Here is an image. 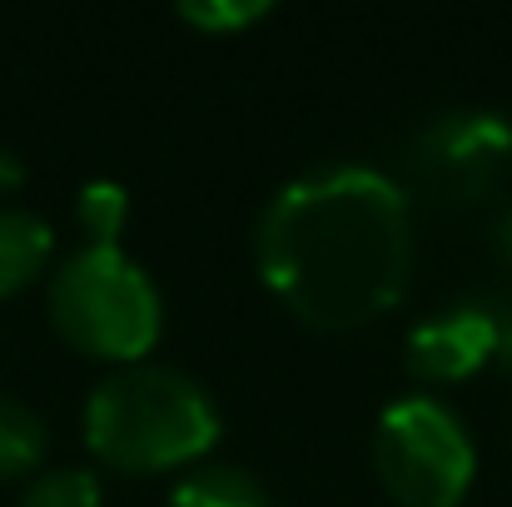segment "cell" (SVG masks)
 Instances as JSON below:
<instances>
[{
	"instance_id": "5b68a950",
	"label": "cell",
	"mask_w": 512,
	"mask_h": 507,
	"mask_svg": "<svg viewBox=\"0 0 512 507\" xmlns=\"http://www.w3.org/2000/svg\"><path fill=\"white\" fill-rule=\"evenodd\" d=\"M413 169L443 199H483L512 160V125L493 110H443L413 140Z\"/></svg>"
},
{
	"instance_id": "6da1fadb",
	"label": "cell",
	"mask_w": 512,
	"mask_h": 507,
	"mask_svg": "<svg viewBox=\"0 0 512 507\" xmlns=\"http://www.w3.org/2000/svg\"><path fill=\"white\" fill-rule=\"evenodd\" d=\"M418 264L413 204L373 165H324L289 179L254 224L264 289L309 329L353 334L393 314Z\"/></svg>"
},
{
	"instance_id": "3957f363",
	"label": "cell",
	"mask_w": 512,
	"mask_h": 507,
	"mask_svg": "<svg viewBox=\"0 0 512 507\" xmlns=\"http://www.w3.org/2000/svg\"><path fill=\"white\" fill-rule=\"evenodd\" d=\"M45 314L75 353L100 358L110 368L145 363L165 334V299L150 269L120 244L70 249L50 274Z\"/></svg>"
},
{
	"instance_id": "277c9868",
	"label": "cell",
	"mask_w": 512,
	"mask_h": 507,
	"mask_svg": "<svg viewBox=\"0 0 512 507\" xmlns=\"http://www.w3.org/2000/svg\"><path fill=\"white\" fill-rule=\"evenodd\" d=\"M373 478L398 507H458L478 478V443L438 393H403L373 423Z\"/></svg>"
},
{
	"instance_id": "9c48e42d",
	"label": "cell",
	"mask_w": 512,
	"mask_h": 507,
	"mask_svg": "<svg viewBox=\"0 0 512 507\" xmlns=\"http://www.w3.org/2000/svg\"><path fill=\"white\" fill-rule=\"evenodd\" d=\"M45 448H50V428H45V418H40L25 398L0 393V483L40 473Z\"/></svg>"
},
{
	"instance_id": "2e32d148",
	"label": "cell",
	"mask_w": 512,
	"mask_h": 507,
	"mask_svg": "<svg viewBox=\"0 0 512 507\" xmlns=\"http://www.w3.org/2000/svg\"><path fill=\"white\" fill-rule=\"evenodd\" d=\"M508 125H512V120H508Z\"/></svg>"
},
{
	"instance_id": "5bb4252c",
	"label": "cell",
	"mask_w": 512,
	"mask_h": 507,
	"mask_svg": "<svg viewBox=\"0 0 512 507\" xmlns=\"http://www.w3.org/2000/svg\"><path fill=\"white\" fill-rule=\"evenodd\" d=\"M15 179H20V165L10 155H0V184H15Z\"/></svg>"
},
{
	"instance_id": "4fadbf2b",
	"label": "cell",
	"mask_w": 512,
	"mask_h": 507,
	"mask_svg": "<svg viewBox=\"0 0 512 507\" xmlns=\"http://www.w3.org/2000/svg\"><path fill=\"white\" fill-rule=\"evenodd\" d=\"M493 249H498V259L512 264V204H508V214L498 219V229H493Z\"/></svg>"
},
{
	"instance_id": "8fae6325",
	"label": "cell",
	"mask_w": 512,
	"mask_h": 507,
	"mask_svg": "<svg viewBox=\"0 0 512 507\" xmlns=\"http://www.w3.org/2000/svg\"><path fill=\"white\" fill-rule=\"evenodd\" d=\"M75 219L85 244H120L125 219H130V189L115 179H90L75 199Z\"/></svg>"
},
{
	"instance_id": "52a82bcc",
	"label": "cell",
	"mask_w": 512,
	"mask_h": 507,
	"mask_svg": "<svg viewBox=\"0 0 512 507\" xmlns=\"http://www.w3.org/2000/svg\"><path fill=\"white\" fill-rule=\"evenodd\" d=\"M55 259V229L30 204H0V299L35 284Z\"/></svg>"
},
{
	"instance_id": "9a60e30c",
	"label": "cell",
	"mask_w": 512,
	"mask_h": 507,
	"mask_svg": "<svg viewBox=\"0 0 512 507\" xmlns=\"http://www.w3.org/2000/svg\"><path fill=\"white\" fill-rule=\"evenodd\" d=\"M508 334H512V314H508Z\"/></svg>"
},
{
	"instance_id": "8992f818",
	"label": "cell",
	"mask_w": 512,
	"mask_h": 507,
	"mask_svg": "<svg viewBox=\"0 0 512 507\" xmlns=\"http://www.w3.org/2000/svg\"><path fill=\"white\" fill-rule=\"evenodd\" d=\"M508 343V329L493 309L483 304H448L438 314H428L423 324H413V334L403 343L408 373L423 383V393L433 388H453L478 378Z\"/></svg>"
},
{
	"instance_id": "7a4b0ae2",
	"label": "cell",
	"mask_w": 512,
	"mask_h": 507,
	"mask_svg": "<svg viewBox=\"0 0 512 507\" xmlns=\"http://www.w3.org/2000/svg\"><path fill=\"white\" fill-rule=\"evenodd\" d=\"M85 448L100 468L125 478L189 473L224 433L214 393L170 363L110 368L85 398Z\"/></svg>"
},
{
	"instance_id": "7c38bea8",
	"label": "cell",
	"mask_w": 512,
	"mask_h": 507,
	"mask_svg": "<svg viewBox=\"0 0 512 507\" xmlns=\"http://www.w3.org/2000/svg\"><path fill=\"white\" fill-rule=\"evenodd\" d=\"M174 15H179V25H189L199 35H239V30L269 20L274 5L269 0H184V5H174Z\"/></svg>"
},
{
	"instance_id": "ba28073f",
	"label": "cell",
	"mask_w": 512,
	"mask_h": 507,
	"mask_svg": "<svg viewBox=\"0 0 512 507\" xmlns=\"http://www.w3.org/2000/svg\"><path fill=\"white\" fill-rule=\"evenodd\" d=\"M170 507H274V498L239 463H194L170 488Z\"/></svg>"
},
{
	"instance_id": "30bf717a",
	"label": "cell",
	"mask_w": 512,
	"mask_h": 507,
	"mask_svg": "<svg viewBox=\"0 0 512 507\" xmlns=\"http://www.w3.org/2000/svg\"><path fill=\"white\" fill-rule=\"evenodd\" d=\"M20 507H105V483L95 468H80V463L40 468V473H30Z\"/></svg>"
}]
</instances>
